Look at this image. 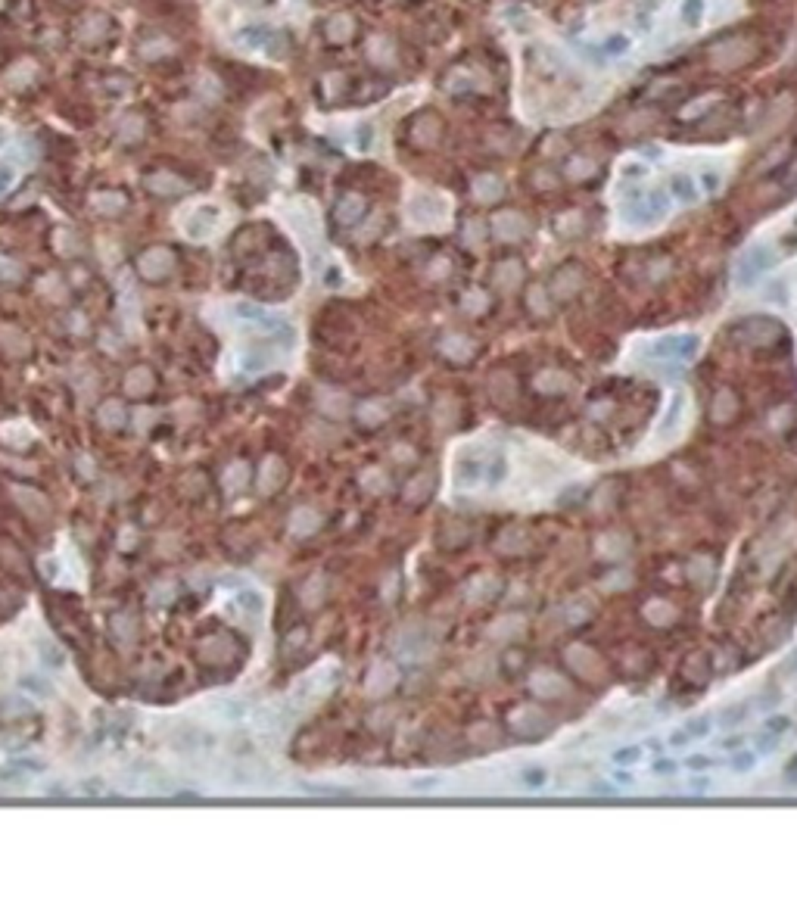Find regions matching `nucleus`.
Instances as JSON below:
<instances>
[{"mask_svg": "<svg viewBox=\"0 0 797 897\" xmlns=\"http://www.w3.org/2000/svg\"><path fill=\"white\" fill-rule=\"evenodd\" d=\"M119 788L131 794H159V792H169L171 788V779L165 773H159L156 766H137V770H125L119 776Z\"/></svg>", "mask_w": 797, "mask_h": 897, "instance_id": "obj_1", "label": "nucleus"}, {"mask_svg": "<svg viewBox=\"0 0 797 897\" xmlns=\"http://www.w3.org/2000/svg\"><path fill=\"white\" fill-rule=\"evenodd\" d=\"M666 209H670L666 193L663 191H651L648 197H633V200H629L626 206H623V215H626L629 221H635V224H648V221L666 215Z\"/></svg>", "mask_w": 797, "mask_h": 897, "instance_id": "obj_2", "label": "nucleus"}, {"mask_svg": "<svg viewBox=\"0 0 797 897\" xmlns=\"http://www.w3.org/2000/svg\"><path fill=\"white\" fill-rule=\"evenodd\" d=\"M219 221H221L219 206L202 202V206L190 209V212L184 215V237H190V240H209V237L215 234V228H219Z\"/></svg>", "mask_w": 797, "mask_h": 897, "instance_id": "obj_3", "label": "nucleus"}, {"mask_svg": "<svg viewBox=\"0 0 797 897\" xmlns=\"http://www.w3.org/2000/svg\"><path fill=\"white\" fill-rule=\"evenodd\" d=\"M775 265V252L770 247H753L744 252L741 265H738V284L741 287H751L760 274H766Z\"/></svg>", "mask_w": 797, "mask_h": 897, "instance_id": "obj_4", "label": "nucleus"}, {"mask_svg": "<svg viewBox=\"0 0 797 897\" xmlns=\"http://www.w3.org/2000/svg\"><path fill=\"white\" fill-rule=\"evenodd\" d=\"M694 352H698V337L688 334V337H663V340H657V343L648 349V356H654V359H692Z\"/></svg>", "mask_w": 797, "mask_h": 897, "instance_id": "obj_5", "label": "nucleus"}, {"mask_svg": "<svg viewBox=\"0 0 797 897\" xmlns=\"http://www.w3.org/2000/svg\"><path fill=\"white\" fill-rule=\"evenodd\" d=\"M443 137V119L436 112L424 110L411 119V141L421 143V147H433V143Z\"/></svg>", "mask_w": 797, "mask_h": 897, "instance_id": "obj_6", "label": "nucleus"}, {"mask_svg": "<svg viewBox=\"0 0 797 897\" xmlns=\"http://www.w3.org/2000/svg\"><path fill=\"white\" fill-rule=\"evenodd\" d=\"M234 315H237V318H243V321H246V324H252V328L268 330V334H278V330H287V321H284V318H278V315L265 312V309H259V306H250V302H237V306H234Z\"/></svg>", "mask_w": 797, "mask_h": 897, "instance_id": "obj_7", "label": "nucleus"}, {"mask_svg": "<svg viewBox=\"0 0 797 897\" xmlns=\"http://www.w3.org/2000/svg\"><path fill=\"white\" fill-rule=\"evenodd\" d=\"M200 714H202V717H209V720H215V723H240L246 707L237 698H209L206 704H202Z\"/></svg>", "mask_w": 797, "mask_h": 897, "instance_id": "obj_8", "label": "nucleus"}, {"mask_svg": "<svg viewBox=\"0 0 797 897\" xmlns=\"http://www.w3.org/2000/svg\"><path fill=\"white\" fill-rule=\"evenodd\" d=\"M274 38L278 34L265 25H246L240 32H234V41L240 47H250V50H259V47H274Z\"/></svg>", "mask_w": 797, "mask_h": 897, "instance_id": "obj_9", "label": "nucleus"}, {"mask_svg": "<svg viewBox=\"0 0 797 897\" xmlns=\"http://www.w3.org/2000/svg\"><path fill=\"white\" fill-rule=\"evenodd\" d=\"M141 269L147 278H162V274L171 271V252L169 250H150L147 256L141 259Z\"/></svg>", "mask_w": 797, "mask_h": 897, "instance_id": "obj_10", "label": "nucleus"}, {"mask_svg": "<svg viewBox=\"0 0 797 897\" xmlns=\"http://www.w3.org/2000/svg\"><path fill=\"white\" fill-rule=\"evenodd\" d=\"M234 605L240 607L243 614H250V617H259V614L265 611V598H262V592H256V589H243V592H237Z\"/></svg>", "mask_w": 797, "mask_h": 897, "instance_id": "obj_11", "label": "nucleus"}, {"mask_svg": "<svg viewBox=\"0 0 797 897\" xmlns=\"http://www.w3.org/2000/svg\"><path fill=\"white\" fill-rule=\"evenodd\" d=\"M670 187H673V193H676V197L682 200V202H694V200H698V187L692 184V178H685V175H673Z\"/></svg>", "mask_w": 797, "mask_h": 897, "instance_id": "obj_12", "label": "nucleus"}, {"mask_svg": "<svg viewBox=\"0 0 797 897\" xmlns=\"http://www.w3.org/2000/svg\"><path fill=\"white\" fill-rule=\"evenodd\" d=\"M361 212H365V202H361L358 197H346V200L337 206V219H339V221H346V224L355 221Z\"/></svg>", "mask_w": 797, "mask_h": 897, "instance_id": "obj_13", "label": "nucleus"}, {"mask_svg": "<svg viewBox=\"0 0 797 897\" xmlns=\"http://www.w3.org/2000/svg\"><path fill=\"white\" fill-rule=\"evenodd\" d=\"M679 16H682V22L688 28H694L701 22V16H704V0H685L682 10H679Z\"/></svg>", "mask_w": 797, "mask_h": 897, "instance_id": "obj_14", "label": "nucleus"}, {"mask_svg": "<svg viewBox=\"0 0 797 897\" xmlns=\"http://www.w3.org/2000/svg\"><path fill=\"white\" fill-rule=\"evenodd\" d=\"M150 184V191H156V193H175V191H184V184L181 181H175V178H169V175H153L147 181Z\"/></svg>", "mask_w": 797, "mask_h": 897, "instance_id": "obj_15", "label": "nucleus"}, {"mask_svg": "<svg viewBox=\"0 0 797 897\" xmlns=\"http://www.w3.org/2000/svg\"><path fill=\"white\" fill-rule=\"evenodd\" d=\"M278 717H280V711L274 704H262L256 714H252V720H256L259 729H271L274 723H278Z\"/></svg>", "mask_w": 797, "mask_h": 897, "instance_id": "obj_16", "label": "nucleus"}, {"mask_svg": "<svg viewBox=\"0 0 797 897\" xmlns=\"http://www.w3.org/2000/svg\"><path fill=\"white\" fill-rule=\"evenodd\" d=\"M16 165L13 162H0V197H6V193L13 191V184H16Z\"/></svg>", "mask_w": 797, "mask_h": 897, "instance_id": "obj_17", "label": "nucleus"}, {"mask_svg": "<svg viewBox=\"0 0 797 897\" xmlns=\"http://www.w3.org/2000/svg\"><path fill=\"white\" fill-rule=\"evenodd\" d=\"M328 32H330V38H333V41H346V38L352 34V22H349L346 16H337V19L330 22Z\"/></svg>", "mask_w": 797, "mask_h": 897, "instance_id": "obj_18", "label": "nucleus"}, {"mask_svg": "<svg viewBox=\"0 0 797 897\" xmlns=\"http://www.w3.org/2000/svg\"><path fill=\"white\" fill-rule=\"evenodd\" d=\"M97 206L103 209V212H119V209L125 206V200H122L119 193H100V197H97Z\"/></svg>", "mask_w": 797, "mask_h": 897, "instance_id": "obj_19", "label": "nucleus"}, {"mask_svg": "<svg viewBox=\"0 0 797 897\" xmlns=\"http://www.w3.org/2000/svg\"><path fill=\"white\" fill-rule=\"evenodd\" d=\"M147 389H150V374L141 368V371H134L131 380H128V393H147Z\"/></svg>", "mask_w": 797, "mask_h": 897, "instance_id": "obj_20", "label": "nucleus"}, {"mask_svg": "<svg viewBox=\"0 0 797 897\" xmlns=\"http://www.w3.org/2000/svg\"><path fill=\"white\" fill-rule=\"evenodd\" d=\"M626 47H629V38H623V34H614V38H607V41H604V53H607V56H620V53H626Z\"/></svg>", "mask_w": 797, "mask_h": 897, "instance_id": "obj_21", "label": "nucleus"}, {"mask_svg": "<svg viewBox=\"0 0 797 897\" xmlns=\"http://www.w3.org/2000/svg\"><path fill=\"white\" fill-rule=\"evenodd\" d=\"M642 757V748H620V751H614V763H620V766H626V763H635Z\"/></svg>", "mask_w": 797, "mask_h": 897, "instance_id": "obj_22", "label": "nucleus"}, {"mask_svg": "<svg viewBox=\"0 0 797 897\" xmlns=\"http://www.w3.org/2000/svg\"><path fill=\"white\" fill-rule=\"evenodd\" d=\"M524 782L530 785V788H539V785H545V770H539V766H530V770L524 773Z\"/></svg>", "mask_w": 797, "mask_h": 897, "instance_id": "obj_23", "label": "nucleus"}, {"mask_svg": "<svg viewBox=\"0 0 797 897\" xmlns=\"http://www.w3.org/2000/svg\"><path fill=\"white\" fill-rule=\"evenodd\" d=\"M732 766H735L738 773H748L751 766H753V754H748V751H741V754L732 757Z\"/></svg>", "mask_w": 797, "mask_h": 897, "instance_id": "obj_24", "label": "nucleus"}, {"mask_svg": "<svg viewBox=\"0 0 797 897\" xmlns=\"http://www.w3.org/2000/svg\"><path fill=\"white\" fill-rule=\"evenodd\" d=\"M685 733H688V739H701V735L710 733V726H707V720H694L692 726L685 729Z\"/></svg>", "mask_w": 797, "mask_h": 897, "instance_id": "obj_25", "label": "nucleus"}, {"mask_svg": "<svg viewBox=\"0 0 797 897\" xmlns=\"http://www.w3.org/2000/svg\"><path fill=\"white\" fill-rule=\"evenodd\" d=\"M785 729H788V717H772L766 723V733L770 735H779V733H785Z\"/></svg>", "mask_w": 797, "mask_h": 897, "instance_id": "obj_26", "label": "nucleus"}, {"mask_svg": "<svg viewBox=\"0 0 797 897\" xmlns=\"http://www.w3.org/2000/svg\"><path fill=\"white\" fill-rule=\"evenodd\" d=\"M41 657H44V664H50V661H53L56 667H60V664H63V654H60V651H56V645H44V648H41Z\"/></svg>", "mask_w": 797, "mask_h": 897, "instance_id": "obj_27", "label": "nucleus"}, {"mask_svg": "<svg viewBox=\"0 0 797 897\" xmlns=\"http://www.w3.org/2000/svg\"><path fill=\"white\" fill-rule=\"evenodd\" d=\"M685 766H692V770H710L713 761H710V757H688Z\"/></svg>", "mask_w": 797, "mask_h": 897, "instance_id": "obj_28", "label": "nucleus"}, {"mask_svg": "<svg viewBox=\"0 0 797 897\" xmlns=\"http://www.w3.org/2000/svg\"><path fill=\"white\" fill-rule=\"evenodd\" d=\"M240 474H243V465H234V467H231V477H228V486H231V489H237V486L243 483Z\"/></svg>", "mask_w": 797, "mask_h": 897, "instance_id": "obj_29", "label": "nucleus"}, {"mask_svg": "<svg viewBox=\"0 0 797 897\" xmlns=\"http://www.w3.org/2000/svg\"><path fill=\"white\" fill-rule=\"evenodd\" d=\"M10 667H13V664H10V651L0 648V679H6V673H10Z\"/></svg>", "mask_w": 797, "mask_h": 897, "instance_id": "obj_30", "label": "nucleus"}, {"mask_svg": "<svg viewBox=\"0 0 797 897\" xmlns=\"http://www.w3.org/2000/svg\"><path fill=\"white\" fill-rule=\"evenodd\" d=\"M100 415H103L110 424H115V421H119V405H115V402H112V405H106V408L100 411Z\"/></svg>", "mask_w": 797, "mask_h": 897, "instance_id": "obj_31", "label": "nucleus"}, {"mask_svg": "<svg viewBox=\"0 0 797 897\" xmlns=\"http://www.w3.org/2000/svg\"><path fill=\"white\" fill-rule=\"evenodd\" d=\"M673 770H676V766H673L670 761H657V763H654V773H657V776H670Z\"/></svg>", "mask_w": 797, "mask_h": 897, "instance_id": "obj_32", "label": "nucleus"}, {"mask_svg": "<svg viewBox=\"0 0 797 897\" xmlns=\"http://www.w3.org/2000/svg\"><path fill=\"white\" fill-rule=\"evenodd\" d=\"M716 184H720V178H716L713 172H707V175H704V187H707V191H716Z\"/></svg>", "mask_w": 797, "mask_h": 897, "instance_id": "obj_33", "label": "nucleus"}, {"mask_svg": "<svg viewBox=\"0 0 797 897\" xmlns=\"http://www.w3.org/2000/svg\"><path fill=\"white\" fill-rule=\"evenodd\" d=\"M240 6H271L274 0H237Z\"/></svg>", "mask_w": 797, "mask_h": 897, "instance_id": "obj_34", "label": "nucleus"}, {"mask_svg": "<svg viewBox=\"0 0 797 897\" xmlns=\"http://www.w3.org/2000/svg\"><path fill=\"white\" fill-rule=\"evenodd\" d=\"M614 779H617L620 785H629V782H633V776H629L626 770H617V773H614Z\"/></svg>", "mask_w": 797, "mask_h": 897, "instance_id": "obj_35", "label": "nucleus"}, {"mask_svg": "<svg viewBox=\"0 0 797 897\" xmlns=\"http://www.w3.org/2000/svg\"><path fill=\"white\" fill-rule=\"evenodd\" d=\"M741 742H744V739H738V735H735V739L726 742V748H729V751H738V748H741Z\"/></svg>", "mask_w": 797, "mask_h": 897, "instance_id": "obj_36", "label": "nucleus"}]
</instances>
